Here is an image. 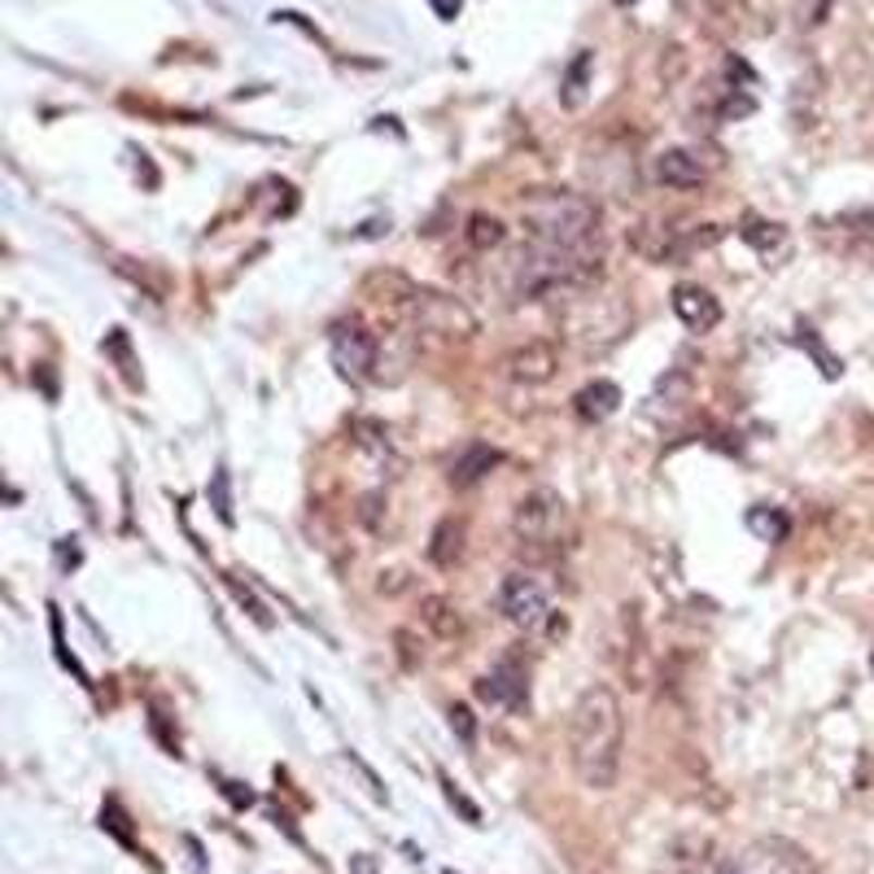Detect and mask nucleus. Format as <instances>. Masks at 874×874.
Returning <instances> with one entry per match:
<instances>
[{
	"label": "nucleus",
	"mask_w": 874,
	"mask_h": 874,
	"mask_svg": "<svg viewBox=\"0 0 874 874\" xmlns=\"http://www.w3.org/2000/svg\"><path fill=\"white\" fill-rule=\"evenodd\" d=\"M626 752V713L613 687H587L573 704L568 722V756L581 787L608 791L621 774Z\"/></svg>",
	"instance_id": "nucleus-1"
},
{
	"label": "nucleus",
	"mask_w": 874,
	"mask_h": 874,
	"mask_svg": "<svg viewBox=\"0 0 874 874\" xmlns=\"http://www.w3.org/2000/svg\"><path fill=\"white\" fill-rule=\"evenodd\" d=\"M529 241L573 249V254H604L600 249V206L581 193H538L525 206Z\"/></svg>",
	"instance_id": "nucleus-2"
},
{
	"label": "nucleus",
	"mask_w": 874,
	"mask_h": 874,
	"mask_svg": "<svg viewBox=\"0 0 874 874\" xmlns=\"http://www.w3.org/2000/svg\"><path fill=\"white\" fill-rule=\"evenodd\" d=\"M512 538L529 559H555L573 546V516L555 490H529L512 507Z\"/></svg>",
	"instance_id": "nucleus-3"
},
{
	"label": "nucleus",
	"mask_w": 874,
	"mask_h": 874,
	"mask_svg": "<svg viewBox=\"0 0 874 874\" xmlns=\"http://www.w3.org/2000/svg\"><path fill=\"white\" fill-rule=\"evenodd\" d=\"M403 320L411 324V333H416L424 346H442V350H451V346H468V342L481 333L477 316H472L459 298H451V294H433V288H416V298L407 303Z\"/></svg>",
	"instance_id": "nucleus-4"
},
{
	"label": "nucleus",
	"mask_w": 874,
	"mask_h": 874,
	"mask_svg": "<svg viewBox=\"0 0 874 874\" xmlns=\"http://www.w3.org/2000/svg\"><path fill=\"white\" fill-rule=\"evenodd\" d=\"M494 604H498L503 621H512V626L525 630V635H538L542 626L555 621V613H551V595H546V587H542V581H538L533 573H512V577H503V587H498Z\"/></svg>",
	"instance_id": "nucleus-5"
},
{
	"label": "nucleus",
	"mask_w": 874,
	"mask_h": 874,
	"mask_svg": "<svg viewBox=\"0 0 874 874\" xmlns=\"http://www.w3.org/2000/svg\"><path fill=\"white\" fill-rule=\"evenodd\" d=\"M722 241L717 223H691V227H674V223H643V232H635V249L648 262H678L691 258L695 249H709Z\"/></svg>",
	"instance_id": "nucleus-6"
},
{
	"label": "nucleus",
	"mask_w": 874,
	"mask_h": 874,
	"mask_svg": "<svg viewBox=\"0 0 874 874\" xmlns=\"http://www.w3.org/2000/svg\"><path fill=\"white\" fill-rule=\"evenodd\" d=\"M477 695H481L485 704H494V709L520 713V709L529 704V656H525V648L503 652V656L490 665V674L477 678Z\"/></svg>",
	"instance_id": "nucleus-7"
},
{
	"label": "nucleus",
	"mask_w": 874,
	"mask_h": 874,
	"mask_svg": "<svg viewBox=\"0 0 874 874\" xmlns=\"http://www.w3.org/2000/svg\"><path fill=\"white\" fill-rule=\"evenodd\" d=\"M329 355H333V368L346 377V381H355V385H364V381H372L377 377V364H381V346H377V337L364 329V324H333V333H329Z\"/></svg>",
	"instance_id": "nucleus-8"
},
{
	"label": "nucleus",
	"mask_w": 874,
	"mask_h": 874,
	"mask_svg": "<svg viewBox=\"0 0 874 874\" xmlns=\"http://www.w3.org/2000/svg\"><path fill=\"white\" fill-rule=\"evenodd\" d=\"M709 162H704V153L700 149H687V145H678V149H665V153H656V162H652V175H656V184H665V188H678V193H691V188H700L704 180H709Z\"/></svg>",
	"instance_id": "nucleus-9"
},
{
	"label": "nucleus",
	"mask_w": 874,
	"mask_h": 874,
	"mask_svg": "<svg viewBox=\"0 0 874 874\" xmlns=\"http://www.w3.org/2000/svg\"><path fill=\"white\" fill-rule=\"evenodd\" d=\"M559 368V355L551 342H525L503 359V372L512 385H546Z\"/></svg>",
	"instance_id": "nucleus-10"
},
{
	"label": "nucleus",
	"mask_w": 874,
	"mask_h": 874,
	"mask_svg": "<svg viewBox=\"0 0 874 874\" xmlns=\"http://www.w3.org/2000/svg\"><path fill=\"white\" fill-rule=\"evenodd\" d=\"M674 316L691 329V333H713L722 324V303L709 294L704 284H678L674 288Z\"/></svg>",
	"instance_id": "nucleus-11"
},
{
	"label": "nucleus",
	"mask_w": 874,
	"mask_h": 874,
	"mask_svg": "<svg viewBox=\"0 0 874 874\" xmlns=\"http://www.w3.org/2000/svg\"><path fill=\"white\" fill-rule=\"evenodd\" d=\"M498 464H503V451H494L490 442H468V446L455 455L446 481H451L455 490H468V485H477L481 477H490Z\"/></svg>",
	"instance_id": "nucleus-12"
},
{
	"label": "nucleus",
	"mask_w": 874,
	"mask_h": 874,
	"mask_svg": "<svg viewBox=\"0 0 874 874\" xmlns=\"http://www.w3.org/2000/svg\"><path fill=\"white\" fill-rule=\"evenodd\" d=\"M617 407H621V385H613V381H591V385H581L573 394V411L587 424H600V420L617 416Z\"/></svg>",
	"instance_id": "nucleus-13"
},
{
	"label": "nucleus",
	"mask_w": 874,
	"mask_h": 874,
	"mask_svg": "<svg viewBox=\"0 0 874 874\" xmlns=\"http://www.w3.org/2000/svg\"><path fill=\"white\" fill-rule=\"evenodd\" d=\"M420 621H424L442 643L464 639V613H459V604L446 600V595H424V600H420Z\"/></svg>",
	"instance_id": "nucleus-14"
},
{
	"label": "nucleus",
	"mask_w": 874,
	"mask_h": 874,
	"mask_svg": "<svg viewBox=\"0 0 874 874\" xmlns=\"http://www.w3.org/2000/svg\"><path fill=\"white\" fill-rule=\"evenodd\" d=\"M464 542H468V525L459 516H446V520H438V529L429 538V559L438 568H455L464 559Z\"/></svg>",
	"instance_id": "nucleus-15"
},
{
	"label": "nucleus",
	"mask_w": 874,
	"mask_h": 874,
	"mask_svg": "<svg viewBox=\"0 0 874 874\" xmlns=\"http://www.w3.org/2000/svg\"><path fill=\"white\" fill-rule=\"evenodd\" d=\"M591 71H595V53L591 49H581L573 62H568V71H564V79H559V106L564 110H577L581 101H587V88H591Z\"/></svg>",
	"instance_id": "nucleus-16"
},
{
	"label": "nucleus",
	"mask_w": 874,
	"mask_h": 874,
	"mask_svg": "<svg viewBox=\"0 0 874 874\" xmlns=\"http://www.w3.org/2000/svg\"><path fill=\"white\" fill-rule=\"evenodd\" d=\"M464 241H468L472 254H490V249H498V245L507 241V227H503V219L477 210V214H468V223H464Z\"/></svg>",
	"instance_id": "nucleus-17"
},
{
	"label": "nucleus",
	"mask_w": 874,
	"mask_h": 874,
	"mask_svg": "<svg viewBox=\"0 0 874 874\" xmlns=\"http://www.w3.org/2000/svg\"><path fill=\"white\" fill-rule=\"evenodd\" d=\"M739 236H743L761 258H770V254H778V249L787 245V227H783V223H770V219H756V214L743 219Z\"/></svg>",
	"instance_id": "nucleus-18"
},
{
	"label": "nucleus",
	"mask_w": 874,
	"mask_h": 874,
	"mask_svg": "<svg viewBox=\"0 0 874 874\" xmlns=\"http://www.w3.org/2000/svg\"><path fill=\"white\" fill-rule=\"evenodd\" d=\"M748 529L761 538V542H783L791 533V520L783 507H752L748 512Z\"/></svg>",
	"instance_id": "nucleus-19"
},
{
	"label": "nucleus",
	"mask_w": 874,
	"mask_h": 874,
	"mask_svg": "<svg viewBox=\"0 0 874 874\" xmlns=\"http://www.w3.org/2000/svg\"><path fill=\"white\" fill-rule=\"evenodd\" d=\"M687 398H691V377L687 372H669L665 381H661V390H656V407L652 411H661L665 407V416H678L682 407H687Z\"/></svg>",
	"instance_id": "nucleus-20"
},
{
	"label": "nucleus",
	"mask_w": 874,
	"mask_h": 874,
	"mask_svg": "<svg viewBox=\"0 0 874 874\" xmlns=\"http://www.w3.org/2000/svg\"><path fill=\"white\" fill-rule=\"evenodd\" d=\"M796 337H800V346H804V350L813 355V364L822 368V377H826V381H835V377L844 372V364H839V359H835V355H830V350L822 346V337H817V333H813L809 324H800V329H796Z\"/></svg>",
	"instance_id": "nucleus-21"
},
{
	"label": "nucleus",
	"mask_w": 874,
	"mask_h": 874,
	"mask_svg": "<svg viewBox=\"0 0 874 874\" xmlns=\"http://www.w3.org/2000/svg\"><path fill=\"white\" fill-rule=\"evenodd\" d=\"M446 717H451V730H455L464 743H472V739H477V717H472V709H468V704H451V713H446Z\"/></svg>",
	"instance_id": "nucleus-22"
},
{
	"label": "nucleus",
	"mask_w": 874,
	"mask_h": 874,
	"mask_svg": "<svg viewBox=\"0 0 874 874\" xmlns=\"http://www.w3.org/2000/svg\"><path fill=\"white\" fill-rule=\"evenodd\" d=\"M101 350H110V355H114V359H119V364H123V372H127V381H132V385H136V372H132V368H136V364H132V355H127V333H123V329H114V333H110V337H106V346H101Z\"/></svg>",
	"instance_id": "nucleus-23"
},
{
	"label": "nucleus",
	"mask_w": 874,
	"mask_h": 874,
	"mask_svg": "<svg viewBox=\"0 0 874 874\" xmlns=\"http://www.w3.org/2000/svg\"><path fill=\"white\" fill-rule=\"evenodd\" d=\"M210 494H214V512L223 525H232V498H227V472H214L210 481Z\"/></svg>",
	"instance_id": "nucleus-24"
},
{
	"label": "nucleus",
	"mask_w": 874,
	"mask_h": 874,
	"mask_svg": "<svg viewBox=\"0 0 874 874\" xmlns=\"http://www.w3.org/2000/svg\"><path fill=\"white\" fill-rule=\"evenodd\" d=\"M442 787H446V800H451V804H455V809H459L468 822H481V809H477V804H472V800H468V796H464V791H459V787H455L446 774H442Z\"/></svg>",
	"instance_id": "nucleus-25"
},
{
	"label": "nucleus",
	"mask_w": 874,
	"mask_h": 874,
	"mask_svg": "<svg viewBox=\"0 0 874 874\" xmlns=\"http://www.w3.org/2000/svg\"><path fill=\"white\" fill-rule=\"evenodd\" d=\"M232 591H236V600H241V604H245V608H249V617H254V621H258V626H271V617H267V608H262V604H258V600H254V595H249V591H241V587H236V581H232Z\"/></svg>",
	"instance_id": "nucleus-26"
},
{
	"label": "nucleus",
	"mask_w": 874,
	"mask_h": 874,
	"mask_svg": "<svg viewBox=\"0 0 874 874\" xmlns=\"http://www.w3.org/2000/svg\"><path fill=\"white\" fill-rule=\"evenodd\" d=\"M403 587H407V573H403V568L381 573V581H377V591H381V595H394V591H403Z\"/></svg>",
	"instance_id": "nucleus-27"
},
{
	"label": "nucleus",
	"mask_w": 874,
	"mask_h": 874,
	"mask_svg": "<svg viewBox=\"0 0 874 874\" xmlns=\"http://www.w3.org/2000/svg\"><path fill=\"white\" fill-rule=\"evenodd\" d=\"M223 796L236 804V809H245V804H254V791L249 787H241V783H223Z\"/></svg>",
	"instance_id": "nucleus-28"
},
{
	"label": "nucleus",
	"mask_w": 874,
	"mask_h": 874,
	"mask_svg": "<svg viewBox=\"0 0 874 874\" xmlns=\"http://www.w3.org/2000/svg\"><path fill=\"white\" fill-rule=\"evenodd\" d=\"M429 5H433V14H438L442 23H455V19H459V5H464V0H429Z\"/></svg>",
	"instance_id": "nucleus-29"
},
{
	"label": "nucleus",
	"mask_w": 874,
	"mask_h": 874,
	"mask_svg": "<svg viewBox=\"0 0 874 874\" xmlns=\"http://www.w3.org/2000/svg\"><path fill=\"white\" fill-rule=\"evenodd\" d=\"M359 874H372V861H368V852H359Z\"/></svg>",
	"instance_id": "nucleus-30"
},
{
	"label": "nucleus",
	"mask_w": 874,
	"mask_h": 874,
	"mask_svg": "<svg viewBox=\"0 0 874 874\" xmlns=\"http://www.w3.org/2000/svg\"><path fill=\"white\" fill-rule=\"evenodd\" d=\"M617 5H621V10H630V5H639V0H617Z\"/></svg>",
	"instance_id": "nucleus-31"
},
{
	"label": "nucleus",
	"mask_w": 874,
	"mask_h": 874,
	"mask_svg": "<svg viewBox=\"0 0 874 874\" xmlns=\"http://www.w3.org/2000/svg\"><path fill=\"white\" fill-rule=\"evenodd\" d=\"M870 669H874V656H870Z\"/></svg>",
	"instance_id": "nucleus-32"
},
{
	"label": "nucleus",
	"mask_w": 874,
	"mask_h": 874,
	"mask_svg": "<svg viewBox=\"0 0 874 874\" xmlns=\"http://www.w3.org/2000/svg\"><path fill=\"white\" fill-rule=\"evenodd\" d=\"M735 874H739V870H735Z\"/></svg>",
	"instance_id": "nucleus-33"
}]
</instances>
